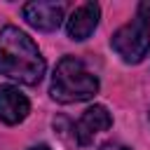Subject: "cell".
<instances>
[{"instance_id": "cell-5", "label": "cell", "mask_w": 150, "mask_h": 150, "mask_svg": "<svg viewBox=\"0 0 150 150\" xmlns=\"http://www.w3.org/2000/svg\"><path fill=\"white\" fill-rule=\"evenodd\" d=\"M110 124H112V117H110L108 108L105 105H91L75 122V129H73L75 141L80 145H89L98 134H103L105 129H110Z\"/></svg>"}, {"instance_id": "cell-8", "label": "cell", "mask_w": 150, "mask_h": 150, "mask_svg": "<svg viewBox=\"0 0 150 150\" xmlns=\"http://www.w3.org/2000/svg\"><path fill=\"white\" fill-rule=\"evenodd\" d=\"M98 150H131V148H127V145H120V143H105V145H101Z\"/></svg>"}, {"instance_id": "cell-7", "label": "cell", "mask_w": 150, "mask_h": 150, "mask_svg": "<svg viewBox=\"0 0 150 150\" xmlns=\"http://www.w3.org/2000/svg\"><path fill=\"white\" fill-rule=\"evenodd\" d=\"M30 112V101L26 94L19 91V87L5 84L0 87V122L5 124H19L28 117Z\"/></svg>"}, {"instance_id": "cell-4", "label": "cell", "mask_w": 150, "mask_h": 150, "mask_svg": "<svg viewBox=\"0 0 150 150\" xmlns=\"http://www.w3.org/2000/svg\"><path fill=\"white\" fill-rule=\"evenodd\" d=\"M66 14V5L63 2H47V0H35V2H26L23 5V19L45 33H52L61 26Z\"/></svg>"}, {"instance_id": "cell-6", "label": "cell", "mask_w": 150, "mask_h": 150, "mask_svg": "<svg viewBox=\"0 0 150 150\" xmlns=\"http://www.w3.org/2000/svg\"><path fill=\"white\" fill-rule=\"evenodd\" d=\"M98 19H101V7L96 2H82L80 7L73 9V14L66 21L68 38H73V40H87L96 30Z\"/></svg>"}, {"instance_id": "cell-2", "label": "cell", "mask_w": 150, "mask_h": 150, "mask_svg": "<svg viewBox=\"0 0 150 150\" xmlns=\"http://www.w3.org/2000/svg\"><path fill=\"white\" fill-rule=\"evenodd\" d=\"M49 94L59 103H80L98 94V77L75 56H63L52 75Z\"/></svg>"}, {"instance_id": "cell-1", "label": "cell", "mask_w": 150, "mask_h": 150, "mask_svg": "<svg viewBox=\"0 0 150 150\" xmlns=\"http://www.w3.org/2000/svg\"><path fill=\"white\" fill-rule=\"evenodd\" d=\"M45 68V56L33 38L16 26H5L0 30V75L33 87L42 80Z\"/></svg>"}, {"instance_id": "cell-9", "label": "cell", "mask_w": 150, "mask_h": 150, "mask_svg": "<svg viewBox=\"0 0 150 150\" xmlns=\"http://www.w3.org/2000/svg\"><path fill=\"white\" fill-rule=\"evenodd\" d=\"M30 150H52V148H47V145H35V148H30Z\"/></svg>"}, {"instance_id": "cell-3", "label": "cell", "mask_w": 150, "mask_h": 150, "mask_svg": "<svg viewBox=\"0 0 150 150\" xmlns=\"http://www.w3.org/2000/svg\"><path fill=\"white\" fill-rule=\"evenodd\" d=\"M110 47L127 63L143 61V56L150 49V0L138 2L134 19L112 33Z\"/></svg>"}]
</instances>
